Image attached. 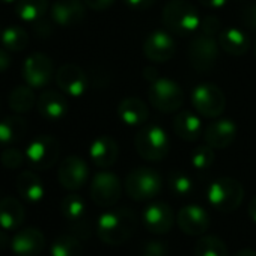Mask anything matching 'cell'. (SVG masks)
Returning <instances> with one entry per match:
<instances>
[{
	"label": "cell",
	"instance_id": "13",
	"mask_svg": "<svg viewBox=\"0 0 256 256\" xmlns=\"http://www.w3.org/2000/svg\"><path fill=\"white\" fill-rule=\"evenodd\" d=\"M142 220L151 234L163 235L168 234L174 226V210L166 202H151L144 210Z\"/></svg>",
	"mask_w": 256,
	"mask_h": 256
},
{
	"label": "cell",
	"instance_id": "52",
	"mask_svg": "<svg viewBox=\"0 0 256 256\" xmlns=\"http://www.w3.org/2000/svg\"><path fill=\"white\" fill-rule=\"evenodd\" d=\"M144 256H151V254H146V253H145V254H144Z\"/></svg>",
	"mask_w": 256,
	"mask_h": 256
},
{
	"label": "cell",
	"instance_id": "24",
	"mask_svg": "<svg viewBox=\"0 0 256 256\" xmlns=\"http://www.w3.org/2000/svg\"><path fill=\"white\" fill-rule=\"evenodd\" d=\"M24 217H26V211L18 199L10 196L0 200V226L5 230L18 229L23 224Z\"/></svg>",
	"mask_w": 256,
	"mask_h": 256
},
{
	"label": "cell",
	"instance_id": "41",
	"mask_svg": "<svg viewBox=\"0 0 256 256\" xmlns=\"http://www.w3.org/2000/svg\"><path fill=\"white\" fill-rule=\"evenodd\" d=\"M86 4V6H89L94 11H106L108 10L116 0H83Z\"/></svg>",
	"mask_w": 256,
	"mask_h": 256
},
{
	"label": "cell",
	"instance_id": "20",
	"mask_svg": "<svg viewBox=\"0 0 256 256\" xmlns=\"http://www.w3.org/2000/svg\"><path fill=\"white\" fill-rule=\"evenodd\" d=\"M36 107L44 119L59 120L68 112V101L56 90H44L36 100Z\"/></svg>",
	"mask_w": 256,
	"mask_h": 256
},
{
	"label": "cell",
	"instance_id": "43",
	"mask_svg": "<svg viewBox=\"0 0 256 256\" xmlns=\"http://www.w3.org/2000/svg\"><path fill=\"white\" fill-rule=\"evenodd\" d=\"M124 2L133 10L144 11V10H148L151 6H154L157 0H124Z\"/></svg>",
	"mask_w": 256,
	"mask_h": 256
},
{
	"label": "cell",
	"instance_id": "47",
	"mask_svg": "<svg viewBox=\"0 0 256 256\" xmlns=\"http://www.w3.org/2000/svg\"><path fill=\"white\" fill-rule=\"evenodd\" d=\"M247 211H248V216H250V218H252V220L256 223V196H254V198L250 200Z\"/></svg>",
	"mask_w": 256,
	"mask_h": 256
},
{
	"label": "cell",
	"instance_id": "36",
	"mask_svg": "<svg viewBox=\"0 0 256 256\" xmlns=\"http://www.w3.org/2000/svg\"><path fill=\"white\" fill-rule=\"evenodd\" d=\"M0 162L6 169H18L24 163V156L17 148H6L4 150L2 156H0Z\"/></svg>",
	"mask_w": 256,
	"mask_h": 256
},
{
	"label": "cell",
	"instance_id": "1",
	"mask_svg": "<svg viewBox=\"0 0 256 256\" xmlns=\"http://www.w3.org/2000/svg\"><path fill=\"white\" fill-rule=\"evenodd\" d=\"M136 223L134 212L128 208L107 211L96 222L98 238L108 246H119L132 238L136 230Z\"/></svg>",
	"mask_w": 256,
	"mask_h": 256
},
{
	"label": "cell",
	"instance_id": "44",
	"mask_svg": "<svg viewBox=\"0 0 256 256\" xmlns=\"http://www.w3.org/2000/svg\"><path fill=\"white\" fill-rule=\"evenodd\" d=\"M11 66V56L6 48H0V72L6 71Z\"/></svg>",
	"mask_w": 256,
	"mask_h": 256
},
{
	"label": "cell",
	"instance_id": "7",
	"mask_svg": "<svg viewBox=\"0 0 256 256\" xmlns=\"http://www.w3.org/2000/svg\"><path fill=\"white\" fill-rule=\"evenodd\" d=\"M194 110L205 118H217L224 112L226 98L223 90L212 83H200L192 92Z\"/></svg>",
	"mask_w": 256,
	"mask_h": 256
},
{
	"label": "cell",
	"instance_id": "5",
	"mask_svg": "<svg viewBox=\"0 0 256 256\" xmlns=\"http://www.w3.org/2000/svg\"><path fill=\"white\" fill-rule=\"evenodd\" d=\"M162 186L160 174L151 168H138L125 178L126 194L139 202L154 199L162 192Z\"/></svg>",
	"mask_w": 256,
	"mask_h": 256
},
{
	"label": "cell",
	"instance_id": "38",
	"mask_svg": "<svg viewBox=\"0 0 256 256\" xmlns=\"http://www.w3.org/2000/svg\"><path fill=\"white\" fill-rule=\"evenodd\" d=\"M241 22H242V24L247 29L256 32V2L247 4L242 8V11H241Z\"/></svg>",
	"mask_w": 256,
	"mask_h": 256
},
{
	"label": "cell",
	"instance_id": "17",
	"mask_svg": "<svg viewBox=\"0 0 256 256\" xmlns=\"http://www.w3.org/2000/svg\"><path fill=\"white\" fill-rule=\"evenodd\" d=\"M236 138V125L230 119H217L204 128V139L214 150H224Z\"/></svg>",
	"mask_w": 256,
	"mask_h": 256
},
{
	"label": "cell",
	"instance_id": "6",
	"mask_svg": "<svg viewBox=\"0 0 256 256\" xmlns=\"http://www.w3.org/2000/svg\"><path fill=\"white\" fill-rule=\"evenodd\" d=\"M150 102L154 108L163 113H172L181 108L184 102V90L170 78H157L148 90Z\"/></svg>",
	"mask_w": 256,
	"mask_h": 256
},
{
	"label": "cell",
	"instance_id": "26",
	"mask_svg": "<svg viewBox=\"0 0 256 256\" xmlns=\"http://www.w3.org/2000/svg\"><path fill=\"white\" fill-rule=\"evenodd\" d=\"M28 133V120L22 116H8L0 120V146H11Z\"/></svg>",
	"mask_w": 256,
	"mask_h": 256
},
{
	"label": "cell",
	"instance_id": "51",
	"mask_svg": "<svg viewBox=\"0 0 256 256\" xmlns=\"http://www.w3.org/2000/svg\"><path fill=\"white\" fill-rule=\"evenodd\" d=\"M254 58H256V40H254Z\"/></svg>",
	"mask_w": 256,
	"mask_h": 256
},
{
	"label": "cell",
	"instance_id": "27",
	"mask_svg": "<svg viewBox=\"0 0 256 256\" xmlns=\"http://www.w3.org/2000/svg\"><path fill=\"white\" fill-rule=\"evenodd\" d=\"M17 190L20 193V196L28 200V202H40L44 198V184L41 181V178L32 172V170H24L18 175L17 178Z\"/></svg>",
	"mask_w": 256,
	"mask_h": 256
},
{
	"label": "cell",
	"instance_id": "21",
	"mask_svg": "<svg viewBox=\"0 0 256 256\" xmlns=\"http://www.w3.org/2000/svg\"><path fill=\"white\" fill-rule=\"evenodd\" d=\"M89 156L95 166L106 169L116 163L119 156V146L113 138L101 136L92 142L89 148Z\"/></svg>",
	"mask_w": 256,
	"mask_h": 256
},
{
	"label": "cell",
	"instance_id": "46",
	"mask_svg": "<svg viewBox=\"0 0 256 256\" xmlns=\"http://www.w3.org/2000/svg\"><path fill=\"white\" fill-rule=\"evenodd\" d=\"M144 77L148 80V82H156L157 78H158V71L156 70V68H152V66H146L145 70H144Z\"/></svg>",
	"mask_w": 256,
	"mask_h": 256
},
{
	"label": "cell",
	"instance_id": "14",
	"mask_svg": "<svg viewBox=\"0 0 256 256\" xmlns=\"http://www.w3.org/2000/svg\"><path fill=\"white\" fill-rule=\"evenodd\" d=\"M175 52H176V44L174 38L163 30L152 32L144 41V54L151 62L164 64L175 56Z\"/></svg>",
	"mask_w": 256,
	"mask_h": 256
},
{
	"label": "cell",
	"instance_id": "19",
	"mask_svg": "<svg viewBox=\"0 0 256 256\" xmlns=\"http://www.w3.org/2000/svg\"><path fill=\"white\" fill-rule=\"evenodd\" d=\"M44 247V234L36 228H24L11 240V248L17 256H38Z\"/></svg>",
	"mask_w": 256,
	"mask_h": 256
},
{
	"label": "cell",
	"instance_id": "30",
	"mask_svg": "<svg viewBox=\"0 0 256 256\" xmlns=\"http://www.w3.org/2000/svg\"><path fill=\"white\" fill-rule=\"evenodd\" d=\"M50 253L52 256H82L83 247L77 236L60 235L53 241Z\"/></svg>",
	"mask_w": 256,
	"mask_h": 256
},
{
	"label": "cell",
	"instance_id": "23",
	"mask_svg": "<svg viewBox=\"0 0 256 256\" xmlns=\"http://www.w3.org/2000/svg\"><path fill=\"white\" fill-rule=\"evenodd\" d=\"M174 132L180 139L186 142L198 140L200 134H204L200 118L188 110L180 112L174 119Z\"/></svg>",
	"mask_w": 256,
	"mask_h": 256
},
{
	"label": "cell",
	"instance_id": "18",
	"mask_svg": "<svg viewBox=\"0 0 256 256\" xmlns=\"http://www.w3.org/2000/svg\"><path fill=\"white\" fill-rule=\"evenodd\" d=\"M84 5L82 0H58L52 5V18L60 28H74L86 17Z\"/></svg>",
	"mask_w": 256,
	"mask_h": 256
},
{
	"label": "cell",
	"instance_id": "49",
	"mask_svg": "<svg viewBox=\"0 0 256 256\" xmlns=\"http://www.w3.org/2000/svg\"><path fill=\"white\" fill-rule=\"evenodd\" d=\"M234 256H256V252L252 248H242V250H238Z\"/></svg>",
	"mask_w": 256,
	"mask_h": 256
},
{
	"label": "cell",
	"instance_id": "12",
	"mask_svg": "<svg viewBox=\"0 0 256 256\" xmlns=\"http://www.w3.org/2000/svg\"><path fill=\"white\" fill-rule=\"evenodd\" d=\"M89 176V169L84 160L76 156H70L62 160L58 169V180L60 186L66 190L76 192L80 190Z\"/></svg>",
	"mask_w": 256,
	"mask_h": 256
},
{
	"label": "cell",
	"instance_id": "3",
	"mask_svg": "<svg viewBox=\"0 0 256 256\" xmlns=\"http://www.w3.org/2000/svg\"><path fill=\"white\" fill-rule=\"evenodd\" d=\"M134 146L138 154L146 162H160L170 151L168 133L158 125H146L136 134Z\"/></svg>",
	"mask_w": 256,
	"mask_h": 256
},
{
	"label": "cell",
	"instance_id": "2",
	"mask_svg": "<svg viewBox=\"0 0 256 256\" xmlns=\"http://www.w3.org/2000/svg\"><path fill=\"white\" fill-rule=\"evenodd\" d=\"M164 26L178 36H188L199 29L200 17L188 0H169L163 8Z\"/></svg>",
	"mask_w": 256,
	"mask_h": 256
},
{
	"label": "cell",
	"instance_id": "37",
	"mask_svg": "<svg viewBox=\"0 0 256 256\" xmlns=\"http://www.w3.org/2000/svg\"><path fill=\"white\" fill-rule=\"evenodd\" d=\"M199 30L202 32V35H208V36L220 35V32H222V22L216 16L202 17L200 23H199Z\"/></svg>",
	"mask_w": 256,
	"mask_h": 256
},
{
	"label": "cell",
	"instance_id": "10",
	"mask_svg": "<svg viewBox=\"0 0 256 256\" xmlns=\"http://www.w3.org/2000/svg\"><path fill=\"white\" fill-rule=\"evenodd\" d=\"M122 193L119 178L112 172H100L90 182V198L95 205L108 208L118 204Z\"/></svg>",
	"mask_w": 256,
	"mask_h": 256
},
{
	"label": "cell",
	"instance_id": "29",
	"mask_svg": "<svg viewBox=\"0 0 256 256\" xmlns=\"http://www.w3.org/2000/svg\"><path fill=\"white\" fill-rule=\"evenodd\" d=\"M48 10V0H17L16 11L24 22H36L46 16Z\"/></svg>",
	"mask_w": 256,
	"mask_h": 256
},
{
	"label": "cell",
	"instance_id": "50",
	"mask_svg": "<svg viewBox=\"0 0 256 256\" xmlns=\"http://www.w3.org/2000/svg\"><path fill=\"white\" fill-rule=\"evenodd\" d=\"M0 2H4V4H11V2H17V0H0Z\"/></svg>",
	"mask_w": 256,
	"mask_h": 256
},
{
	"label": "cell",
	"instance_id": "39",
	"mask_svg": "<svg viewBox=\"0 0 256 256\" xmlns=\"http://www.w3.org/2000/svg\"><path fill=\"white\" fill-rule=\"evenodd\" d=\"M145 253L151 256H166L168 248L162 241H148L145 244Z\"/></svg>",
	"mask_w": 256,
	"mask_h": 256
},
{
	"label": "cell",
	"instance_id": "34",
	"mask_svg": "<svg viewBox=\"0 0 256 256\" xmlns=\"http://www.w3.org/2000/svg\"><path fill=\"white\" fill-rule=\"evenodd\" d=\"M168 182H169V188L172 190L175 196H188L193 192L192 178L181 170H174L169 175Z\"/></svg>",
	"mask_w": 256,
	"mask_h": 256
},
{
	"label": "cell",
	"instance_id": "48",
	"mask_svg": "<svg viewBox=\"0 0 256 256\" xmlns=\"http://www.w3.org/2000/svg\"><path fill=\"white\" fill-rule=\"evenodd\" d=\"M10 244V238L8 234L5 230H0V250H5Z\"/></svg>",
	"mask_w": 256,
	"mask_h": 256
},
{
	"label": "cell",
	"instance_id": "22",
	"mask_svg": "<svg viewBox=\"0 0 256 256\" xmlns=\"http://www.w3.org/2000/svg\"><path fill=\"white\" fill-rule=\"evenodd\" d=\"M118 116L124 124L130 126H138L144 125L148 120L150 112L145 101L138 96H128L118 104Z\"/></svg>",
	"mask_w": 256,
	"mask_h": 256
},
{
	"label": "cell",
	"instance_id": "33",
	"mask_svg": "<svg viewBox=\"0 0 256 256\" xmlns=\"http://www.w3.org/2000/svg\"><path fill=\"white\" fill-rule=\"evenodd\" d=\"M60 211L64 214V217L66 220L72 222H78L84 217L86 212V204L83 200L82 196L78 194H68L62 199L60 202Z\"/></svg>",
	"mask_w": 256,
	"mask_h": 256
},
{
	"label": "cell",
	"instance_id": "16",
	"mask_svg": "<svg viewBox=\"0 0 256 256\" xmlns=\"http://www.w3.org/2000/svg\"><path fill=\"white\" fill-rule=\"evenodd\" d=\"M176 223L184 234L192 236H199L208 230L210 216L199 205H186L178 211Z\"/></svg>",
	"mask_w": 256,
	"mask_h": 256
},
{
	"label": "cell",
	"instance_id": "35",
	"mask_svg": "<svg viewBox=\"0 0 256 256\" xmlns=\"http://www.w3.org/2000/svg\"><path fill=\"white\" fill-rule=\"evenodd\" d=\"M214 148H211L210 145H202L192 152V166L198 170H206L214 163Z\"/></svg>",
	"mask_w": 256,
	"mask_h": 256
},
{
	"label": "cell",
	"instance_id": "45",
	"mask_svg": "<svg viewBox=\"0 0 256 256\" xmlns=\"http://www.w3.org/2000/svg\"><path fill=\"white\" fill-rule=\"evenodd\" d=\"M199 2H200L204 6H206V8H212V10H216V8H222V6H224V5L228 4V0H199Z\"/></svg>",
	"mask_w": 256,
	"mask_h": 256
},
{
	"label": "cell",
	"instance_id": "11",
	"mask_svg": "<svg viewBox=\"0 0 256 256\" xmlns=\"http://www.w3.org/2000/svg\"><path fill=\"white\" fill-rule=\"evenodd\" d=\"M23 77L26 83L35 89L48 84L53 77V60L44 53L30 54L24 60Z\"/></svg>",
	"mask_w": 256,
	"mask_h": 256
},
{
	"label": "cell",
	"instance_id": "31",
	"mask_svg": "<svg viewBox=\"0 0 256 256\" xmlns=\"http://www.w3.org/2000/svg\"><path fill=\"white\" fill-rule=\"evenodd\" d=\"M194 256H228V247L216 235L200 236L194 244Z\"/></svg>",
	"mask_w": 256,
	"mask_h": 256
},
{
	"label": "cell",
	"instance_id": "42",
	"mask_svg": "<svg viewBox=\"0 0 256 256\" xmlns=\"http://www.w3.org/2000/svg\"><path fill=\"white\" fill-rule=\"evenodd\" d=\"M35 24H34V29H35V32H36V35L38 36H41V38H47L50 34H52V28H50V23L48 22H46V18L42 17V18H40V20H36V22H34Z\"/></svg>",
	"mask_w": 256,
	"mask_h": 256
},
{
	"label": "cell",
	"instance_id": "40",
	"mask_svg": "<svg viewBox=\"0 0 256 256\" xmlns=\"http://www.w3.org/2000/svg\"><path fill=\"white\" fill-rule=\"evenodd\" d=\"M71 230H72L74 236H77V238H88L89 234H90L89 223L84 222L83 218L78 220V222H72L71 223Z\"/></svg>",
	"mask_w": 256,
	"mask_h": 256
},
{
	"label": "cell",
	"instance_id": "9",
	"mask_svg": "<svg viewBox=\"0 0 256 256\" xmlns=\"http://www.w3.org/2000/svg\"><path fill=\"white\" fill-rule=\"evenodd\" d=\"M218 47L220 44L216 41L214 36L199 35L193 38L187 50V56L192 66L199 72L210 71L218 59Z\"/></svg>",
	"mask_w": 256,
	"mask_h": 256
},
{
	"label": "cell",
	"instance_id": "8",
	"mask_svg": "<svg viewBox=\"0 0 256 256\" xmlns=\"http://www.w3.org/2000/svg\"><path fill=\"white\" fill-rule=\"evenodd\" d=\"M60 156V145L52 136H38L35 138L28 150L26 158L35 170H47L56 164Z\"/></svg>",
	"mask_w": 256,
	"mask_h": 256
},
{
	"label": "cell",
	"instance_id": "28",
	"mask_svg": "<svg viewBox=\"0 0 256 256\" xmlns=\"http://www.w3.org/2000/svg\"><path fill=\"white\" fill-rule=\"evenodd\" d=\"M8 102H10V107L16 113H28L34 108V106L36 102V96H35L32 86L20 84L11 90Z\"/></svg>",
	"mask_w": 256,
	"mask_h": 256
},
{
	"label": "cell",
	"instance_id": "4",
	"mask_svg": "<svg viewBox=\"0 0 256 256\" xmlns=\"http://www.w3.org/2000/svg\"><path fill=\"white\" fill-rule=\"evenodd\" d=\"M244 198L242 186L229 176L218 178L212 181L206 190V199L210 205L220 212H232L235 211Z\"/></svg>",
	"mask_w": 256,
	"mask_h": 256
},
{
	"label": "cell",
	"instance_id": "25",
	"mask_svg": "<svg viewBox=\"0 0 256 256\" xmlns=\"http://www.w3.org/2000/svg\"><path fill=\"white\" fill-rule=\"evenodd\" d=\"M220 48L232 56H242L250 48V38L246 32L236 28H229L220 32L218 35Z\"/></svg>",
	"mask_w": 256,
	"mask_h": 256
},
{
	"label": "cell",
	"instance_id": "32",
	"mask_svg": "<svg viewBox=\"0 0 256 256\" xmlns=\"http://www.w3.org/2000/svg\"><path fill=\"white\" fill-rule=\"evenodd\" d=\"M2 44L10 52H23L29 44V34L20 26H10L2 32Z\"/></svg>",
	"mask_w": 256,
	"mask_h": 256
},
{
	"label": "cell",
	"instance_id": "15",
	"mask_svg": "<svg viewBox=\"0 0 256 256\" xmlns=\"http://www.w3.org/2000/svg\"><path fill=\"white\" fill-rule=\"evenodd\" d=\"M56 83L59 89L70 96H82L88 89V76L76 64H64L56 71Z\"/></svg>",
	"mask_w": 256,
	"mask_h": 256
}]
</instances>
